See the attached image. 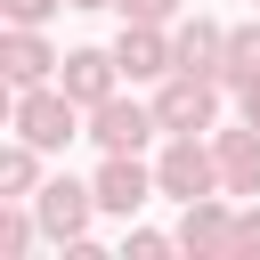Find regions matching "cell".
I'll use <instances>...</instances> for the list:
<instances>
[{"mask_svg": "<svg viewBox=\"0 0 260 260\" xmlns=\"http://www.w3.org/2000/svg\"><path fill=\"white\" fill-rule=\"evenodd\" d=\"M57 8H65V0H0V16H8V24H49Z\"/></svg>", "mask_w": 260, "mask_h": 260, "instance_id": "obj_19", "label": "cell"}, {"mask_svg": "<svg viewBox=\"0 0 260 260\" xmlns=\"http://www.w3.org/2000/svg\"><path fill=\"white\" fill-rule=\"evenodd\" d=\"M154 187H162V203H195V195H219V154H211V138L162 130V154H154Z\"/></svg>", "mask_w": 260, "mask_h": 260, "instance_id": "obj_2", "label": "cell"}, {"mask_svg": "<svg viewBox=\"0 0 260 260\" xmlns=\"http://www.w3.org/2000/svg\"><path fill=\"white\" fill-rule=\"evenodd\" d=\"M154 130H162L154 98H122V89H114L106 106H89V138H98V154H146Z\"/></svg>", "mask_w": 260, "mask_h": 260, "instance_id": "obj_5", "label": "cell"}, {"mask_svg": "<svg viewBox=\"0 0 260 260\" xmlns=\"http://www.w3.org/2000/svg\"><path fill=\"white\" fill-rule=\"evenodd\" d=\"M171 236H179L187 260H228V252H236V203H228V187L179 203V228H171Z\"/></svg>", "mask_w": 260, "mask_h": 260, "instance_id": "obj_6", "label": "cell"}, {"mask_svg": "<svg viewBox=\"0 0 260 260\" xmlns=\"http://www.w3.org/2000/svg\"><path fill=\"white\" fill-rule=\"evenodd\" d=\"M57 49H49V32L41 24H8L0 32V73H8V89H32V81H57Z\"/></svg>", "mask_w": 260, "mask_h": 260, "instance_id": "obj_9", "label": "cell"}, {"mask_svg": "<svg viewBox=\"0 0 260 260\" xmlns=\"http://www.w3.org/2000/svg\"><path fill=\"white\" fill-rule=\"evenodd\" d=\"M162 252H179V236H162V228H138V219H122V260H162Z\"/></svg>", "mask_w": 260, "mask_h": 260, "instance_id": "obj_16", "label": "cell"}, {"mask_svg": "<svg viewBox=\"0 0 260 260\" xmlns=\"http://www.w3.org/2000/svg\"><path fill=\"white\" fill-rule=\"evenodd\" d=\"M211 154H219V187L228 195H260V130L236 114V130H211Z\"/></svg>", "mask_w": 260, "mask_h": 260, "instance_id": "obj_11", "label": "cell"}, {"mask_svg": "<svg viewBox=\"0 0 260 260\" xmlns=\"http://www.w3.org/2000/svg\"><path fill=\"white\" fill-rule=\"evenodd\" d=\"M219 81H228V89H244V81H260V16H244V24H228V65H219Z\"/></svg>", "mask_w": 260, "mask_h": 260, "instance_id": "obj_14", "label": "cell"}, {"mask_svg": "<svg viewBox=\"0 0 260 260\" xmlns=\"http://www.w3.org/2000/svg\"><path fill=\"white\" fill-rule=\"evenodd\" d=\"M252 8H260V0H252Z\"/></svg>", "mask_w": 260, "mask_h": 260, "instance_id": "obj_22", "label": "cell"}, {"mask_svg": "<svg viewBox=\"0 0 260 260\" xmlns=\"http://www.w3.org/2000/svg\"><path fill=\"white\" fill-rule=\"evenodd\" d=\"M57 89H65L73 106H106V98L122 89V65H114V49H65V65H57Z\"/></svg>", "mask_w": 260, "mask_h": 260, "instance_id": "obj_10", "label": "cell"}, {"mask_svg": "<svg viewBox=\"0 0 260 260\" xmlns=\"http://www.w3.org/2000/svg\"><path fill=\"white\" fill-rule=\"evenodd\" d=\"M8 130L32 138L41 154H65L73 138H89V106H73L57 81H32V89H8Z\"/></svg>", "mask_w": 260, "mask_h": 260, "instance_id": "obj_1", "label": "cell"}, {"mask_svg": "<svg viewBox=\"0 0 260 260\" xmlns=\"http://www.w3.org/2000/svg\"><path fill=\"white\" fill-rule=\"evenodd\" d=\"M236 114H244V122L260 130V81H244V89H236Z\"/></svg>", "mask_w": 260, "mask_h": 260, "instance_id": "obj_20", "label": "cell"}, {"mask_svg": "<svg viewBox=\"0 0 260 260\" xmlns=\"http://www.w3.org/2000/svg\"><path fill=\"white\" fill-rule=\"evenodd\" d=\"M16 195H24V203L41 195V146H32V138H8V146H0V203H16Z\"/></svg>", "mask_w": 260, "mask_h": 260, "instance_id": "obj_13", "label": "cell"}, {"mask_svg": "<svg viewBox=\"0 0 260 260\" xmlns=\"http://www.w3.org/2000/svg\"><path fill=\"white\" fill-rule=\"evenodd\" d=\"M219 89H228V81H211V73H162V81H154V114H162V130L211 138V130H219Z\"/></svg>", "mask_w": 260, "mask_h": 260, "instance_id": "obj_3", "label": "cell"}, {"mask_svg": "<svg viewBox=\"0 0 260 260\" xmlns=\"http://www.w3.org/2000/svg\"><path fill=\"white\" fill-rule=\"evenodd\" d=\"M89 187H98V211H106V219H138V211H146V203L162 195V187H154V162H146V154H106Z\"/></svg>", "mask_w": 260, "mask_h": 260, "instance_id": "obj_7", "label": "cell"}, {"mask_svg": "<svg viewBox=\"0 0 260 260\" xmlns=\"http://www.w3.org/2000/svg\"><path fill=\"white\" fill-rule=\"evenodd\" d=\"M32 236H41V211L16 195V203L0 211V260H24V252H32Z\"/></svg>", "mask_w": 260, "mask_h": 260, "instance_id": "obj_15", "label": "cell"}, {"mask_svg": "<svg viewBox=\"0 0 260 260\" xmlns=\"http://www.w3.org/2000/svg\"><path fill=\"white\" fill-rule=\"evenodd\" d=\"M114 65H122V81H162V73H179V49H171V32H162V24H138V16H122Z\"/></svg>", "mask_w": 260, "mask_h": 260, "instance_id": "obj_8", "label": "cell"}, {"mask_svg": "<svg viewBox=\"0 0 260 260\" xmlns=\"http://www.w3.org/2000/svg\"><path fill=\"white\" fill-rule=\"evenodd\" d=\"M228 260H260V203H236V252Z\"/></svg>", "mask_w": 260, "mask_h": 260, "instance_id": "obj_17", "label": "cell"}, {"mask_svg": "<svg viewBox=\"0 0 260 260\" xmlns=\"http://www.w3.org/2000/svg\"><path fill=\"white\" fill-rule=\"evenodd\" d=\"M122 16H138V24H179V8L187 0H114Z\"/></svg>", "mask_w": 260, "mask_h": 260, "instance_id": "obj_18", "label": "cell"}, {"mask_svg": "<svg viewBox=\"0 0 260 260\" xmlns=\"http://www.w3.org/2000/svg\"><path fill=\"white\" fill-rule=\"evenodd\" d=\"M65 8H114V0H65Z\"/></svg>", "mask_w": 260, "mask_h": 260, "instance_id": "obj_21", "label": "cell"}, {"mask_svg": "<svg viewBox=\"0 0 260 260\" xmlns=\"http://www.w3.org/2000/svg\"><path fill=\"white\" fill-rule=\"evenodd\" d=\"M32 211H41V236L73 252V244H89V219H98V187H89V179H65V171H57V179H41Z\"/></svg>", "mask_w": 260, "mask_h": 260, "instance_id": "obj_4", "label": "cell"}, {"mask_svg": "<svg viewBox=\"0 0 260 260\" xmlns=\"http://www.w3.org/2000/svg\"><path fill=\"white\" fill-rule=\"evenodd\" d=\"M171 49H179V73H211V81H219V65H228V24L187 16V24L171 32Z\"/></svg>", "mask_w": 260, "mask_h": 260, "instance_id": "obj_12", "label": "cell"}]
</instances>
